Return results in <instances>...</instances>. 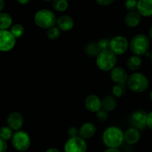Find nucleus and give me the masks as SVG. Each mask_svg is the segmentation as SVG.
Listing matches in <instances>:
<instances>
[{"label": "nucleus", "instance_id": "f257e3e1", "mask_svg": "<svg viewBox=\"0 0 152 152\" xmlns=\"http://www.w3.org/2000/svg\"><path fill=\"white\" fill-rule=\"evenodd\" d=\"M102 142L108 148H117L124 142V133L117 126H111L104 131Z\"/></svg>", "mask_w": 152, "mask_h": 152}, {"label": "nucleus", "instance_id": "f03ea898", "mask_svg": "<svg viewBox=\"0 0 152 152\" xmlns=\"http://www.w3.org/2000/svg\"><path fill=\"white\" fill-rule=\"evenodd\" d=\"M149 83L148 80L143 74L135 72L129 76L126 81L128 88L134 93H142L148 89Z\"/></svg>", "mask_w": 152, "mask_h": 152}, {"label": "nucleus", "instance_id": "7ed1b4c3", "mask_svg": "<svg viewBox=\"0 0 152 152\" xmlns=\"http://www.w3.org/2000/svg\"><path fill=\"white\" fill-rule=\"evenodd\" d=\"M150 46L149 39L145 34H140L132 39L129 47L131 51L136 56L143 55L148 51Z\"/></svg>", "mask_w": 152, "mask_h": 152}, {"label": "nucleus", "instance_id": "20e7f679", "mask_svg": "<svg viewBox=\"0 0 152 152\" xmlns=\"http://www.w3.org/2000/svg\"><path fill=\"white\" fill-rule=\"evenodd\" d=\"M34 22L39 28L48 29L54 26L56 22V15L51 10L42 9L38 10L34 15Z\"/></svg>", "mask_w": 152, "mask_h": 152}, {"label": "nucleus", "instance_id": "39448f33", "mask_svg": "<svg viewBox=\"0 0 152 152\" xmlns=\"http://www.w3.org/2000/svg\"><path fill=\"white\" fill-rule=\"evenodd\" d=\"M116 63H117V56L109 50H102L96 56V66L102 71H111L115 67Z\"/></svg>", "mask_w": 152, "mask_h": 152}, {"label": "nucleus", "instance_id": "423d86ee", "mask_svg": "<svg viewBox=\"0 0 152 152\" xmlns=\"http://www.w3.org/2000/svg\"><path fill=\"white\" fill-rule=\"evenodd\" d=\"M12 145L18 151H25L31 145V138L29 134L24 131H17L13 134L11 138Z\"/></svg>", "mask_w": 152, "mask_h": 152}, {"label": "nucleus", "instance_id": "0eeeda50", "mask_svg": "<svg viewBox=\"0 0 152 152\" xmlns=\"http://www.w3.org/2000/svg\"><path fill=\"white\" fill-rule=\"evenodd\" d=\"M128 49H129V42L126 37H122V36H117V37H113L110 40L108 50L116 56L124 54L127 51Z\"/></svg>", "mask_w": 152, "mask_h": 152}, {"label": "nucleus", "instance_id": "6e6552de", "mask_svg": "<svg viewBox=\"0 0 152 152\" xmlns=\"http://www.w3.org/2000/svg\"><path fill=\"white\" fill-rule=\"evenodd\" d=\"M87 147L86 140L78 136L69 138L64 145V150L65 152H86Z\"/></svg>", "mask_w": 152, "mask_h": 152}, {"label": "nucleus", "instance_id": "1a4fd4ad", "mask_svg": "<svg viewBox=\"0 0 152 152\" xmlns=\"http://www.w3.org/2000/svg\"><path fill=\"white\" fill-rule=\"evenodd\" d=\"M16 39L7 30L0 31V51L8 52L14 48Z\"/></svg>", "mask_w": 152, "mask_h": 152}, {"label": "nucleus", "instance_id": "9d476101", "mask_svg": "<svg viewBox=\"0 0 152 152\" xmlns=\"http://www.w3.org/2000/svg\"><path fill=\"white\" fill-rule=\"evenodd\" d=\"M146 112L142 110L134 111L130 117V123L132 127L137 129H142L146 126L147 120Z\"/></svg>", "mask_w": 152, "mask_h": 152}, {"label": "nucleus", "instance_id": "9b49d317", "mask_svg": "<svg viewBox=\"0 0 152 152\" xmlns=\"http://www.w3.org/2000/svg\"><path fill=\"white\" fill-rule=\"evenodd\" d=\"M7 126L13 131H19L24 124L23 116L18 111H13L7 118Z\"/></svg>", "mask_w": 152, "mask_h": 152}, {"label": "nucleus", "instance_id": "f8f14e48", "mask_svg": "<svg viewBox=\"0 0 152 152\" xmlns=\"http://www.w3.org/2000/svg\"><path fill=\"white\" fill-rule=\"evenodd\" d=\"M85 106L88 111L96 113L102 109V99L96 94H91L85 99Z\"/></svg>", "mask_w": 152, "mask_h": 152}, {"label": "nucleus", "instance_id": "ddd939ff", "mask_svg": "<svg viewBox=\"0 0 152 152\" xmlns=\"http://www.w3.org/2000/svg\"><path fill=\"white\" fill-rule=\"evenodd\" d=\"M110 77L115 84H126L129 75L126 69L122 67H114L111 70Z\"/></svg>", "mask_w": 152, "mask_h": 152}, {"label": "nucleus", "instance_id": "4468645a", "mask_svg": "<svg viewBox=\"0 0 152 152\" xmlns=\"http://www.w3.org/2000/svg\"><path fill=\"white\" fill-rule=\"evenodd\" d=\"M78 130V136L86 140H88L94 136L96 128L94 123L88 122V123H85L84 124L82 125Z\"/></svg>", "mask_w": 152, "mask_h": 152}, {"label": "nucleus", "instance_id": "2eb2a0df", "mask_svg": "<svg viewBox=\"0 0 152 152\" xmlns=\"http://www.w3.org/2000/svg\"><path fill=\"white\" fill-rule=\"evenodd\" d=\"M57 28L62 31H69L74 28V22L72 17L68 15H63L56 19Z\"/></svg>", "mask_w": 152, "mask_h": 152}, {"label": "nucleus", "instance_id": "dca6fc26", "mask_svg": "<svg viewBox=\"0 0 152 152\" xmlns=\"http://www.w3.org/2000/svg\"><path fill=\"white\" fill-rule=\"evenodd\" d=\"M137 10L140 16H145V17L152 16V0L137 1Z\"/></svg>", "mask_w": 152, "mask_h": 152}, {"label": "nucleus", "instance_id": "f3484780", "mask_svg": "<svg viewBox=\"0 0 152 152\" xmlns=\"http://www.w3.org/2000/svg\"><path fill=\"white\" fill-rule=\"evenodd\" d=\"M140 139V133L139 130L133 127L129 128L124 132V141L129 145H134L139 142Z\"/></svg>", "mask_w": 152, "mask_h": 152}, {"label": "nucleus", "instance_id": "a211bd4d", "mask_svg": "<svg viewBox=\"0 0 152 152\" xmlns=\"http://www.w3.org/2000/svg\"><path fill=\"white\" fill-rule=\"evenodd\" d=\"M141 22V16L137 10L129 11L125 17V23L129 28L138 26Z\"/></svg>", "mask_w": 152, "mask_h": 152}, {"label": "nucleus", "instance_id": "6ab92c4d", "mask_svg": "<svg viewBox=\"0 0 152 152\" xmlns=\"http://www.w3.org/2000/svg\"><path fill=\"white\" fill-rule=\"evenodd\" d=\"M117 105V99L113 95H107L102 99V108L107 112L114 111Z\"/></svg>", "mask_w": 152, "mask_h": 152}, {"label": "nucleus", "instance_id": "aec40b11", "mask_svg": "<svg viewBox=\"0 0 152 152\" xmlns=\"http://www.w3.org/2000/svg\"><path fill=\"white\" fill-rule=\"evenodd\" d=\"M85 51L87 55L91 57H94V56H97L101 52L100 48H99V45H98L97 42L91 41L89 42L85 48Z\"/></svg>", "mask_w": 152, "mask_h": 152}, {"label": "nucleus", "instance_id": "412c9836", "mask_svg": "<svg viewBox=\"0 0 152 152\" xmlns=\"http://www.w3.org/2000/svg\"><path fill=\"white\" fill-rule=\"evenodd\" d=\"M142 65V59L139 56H130L126 62V66L131 71H137L139 69Z\"/></svg>", "mask_w": 152, "mask_h": 152}, {"label": "nucleus", "instance_id": "4be33fe9", "mask_svg": "<svg viewBox=\"0 0 152 152\" xmlns=\"http://www.w3.org/2000/svg\"><path fill=\"white\" fill-rule=\"evenodd\" d=\"M13 19L9 14L6 13H0V31L7 30L12 26Z\"/></svg>", "mask_w": 152, "mask_h": 152}, {"label": "nucleus", "instance_id": "5701e85b", "mask_svg": "<svg viewBox=\"0 0 152 152\" xmlns=\"http://www.w3.org/2000/svg\"><path fill=\"white\" fill-rule=\"evenodd\" d=\"M10 32L11 33V34L14 37L15 39H19L21 38V37L24 35L25 28H24L22 25L16 23L12 25L11 28H10Z\"/></svg>", "mask_w": 152, "mask_h": 152}, {"label": "nucleus", "instance_id": "b1692460", "mask_svg": "<svg viewBox=\"0 0 152 152\" xmlns=\"http://www.w3.org/2000/svg\"><path fill=\"white\" fill-rule=\"evenodd\" d=\"M52 5L56 11L63 12L68 9V0H53Z\"/></svg>", "mask_w": 152, "mask_h": 152}, {"label": "nucleus", "instance_id": "393cba45", "mask_svg": "<svg viewBox=\"0 0 152 152\" xmlns=\"http://www.w3.org/2000/svg\"><path fill=\"white\" fill-rule=\"evenodd\" d=\"M126 91V84H115L112 88V94L114 97H122Z\"/></svg>", "mask_w": 152, "mask_h": 152}, {"label": "nucleus", "instance_id": "a878e982", "mask_svg": "<svg viewBox=\"0 0 152 152\" xmlns=\"http://www.w3.org/2000/svg\"><path fill=\"white\" fill-rule=\"evenodd\" d=\"M13 133V130L8 127V126H3L0 128V138L3 140L7 141L11 140Z\"/></svg>", "mask_w": 152, "mask_h": 152}, {"label": "nucleus", "instance_id": "bb28decb", "mask_svg": "<svg viewBox=\"0 0 152 152\" xmlns=\"http://www.w3.org/2000/svg\"><path fill=\"white\" fill-rule=\"evenodd\" d=\"M46 35L49 39L54 41V40L58 39L60 37V30L57 27L53 26L47 30Z\"/></svg>", "mask_w": 152, "mask_h": 152}, {"label": "nucleus", "instance_id": "cd10ccee", "mask_svg": "<svg viewBox=\"0 0 152 152\" xmlns=\"http://www.w3.org/2000/svg\"><path fill=\"white\" fill-rule=\"evenodd\" d=\"M137 0H126L125 1V7L129 11H133L137 9Z\"/></svg>", "mask_w": 152, "mask_h": 152}, {"label": "nucleus", "instance_id": "c85d7f7f", "mask_svg": "<svg viewBox=\"0 0 152 152\" xmlns=\"http://www.w3.org/2000/svg\"><path fill=\"white\" fill-rule=\"evenodd\" d=\"M109 42L110 40L106 38L101 39L100 40H99V41L97 42L98 45H99L101 51H102V50H106L109 49Z\"/></svg>", "mask_w": 152, "mask_h": 152}, {"label": "nucleus", "instance_id": "c756f323", "mask_svg": "<svg viewBox=\"0 0 152 152\" xmlns=\"http://www.w3.org/2000/svg\"><path fill=\"white\" fill-rule=\"evenodd\" d=\"M96 118H97L98 120L103 122V121H105V120L108 119V112H107V111L101 109L96 113Z\"/></svg>", "mask_w": 152, "mask_h": 152}, {"label": "nucleus", "instance_id": "7c9ffc66", "mask_svg": "<svg viewBox=\"0 0 152 152\" xmlns=\"http://www.w3.org/2000/svg\"><path fill=\"white\" fill-rule=\"evenodd\" d=\"M67 133H68V136L69 137V138L75 137H78L79 130L76 127H71L68 129Z\"/></svg>", "mask_w": 152, "mask_h": 152}, {"label": "nucleus", "instance_id": "2f4dec72", "mask_svg": "<svg viewBox=\"0 0 152 152\" xmlns=\"http://www.w3.org/2000/svg\"><path fill=\"white\" fill-rule=\"evenodd\" d=\"M96 1L101 6H108L112 4L114 0H96Z\"/></svg>", "mask_w": 152, "mask_h": 152}, {"label": "nucleus", "instance_id": "473e14b6", "mask_svg": "<svg viewBox=\"0 0 152 152\" xmlns=\"http://www.w3.org/2000/svg\"><path fill=\"white\" fill-rule=\"evenodd\" d=\"M7 144L6 141L0 138V152H5L7 151Z\"/></svg>", "mask_w": 152, "mask_h": 152}, {"label": "nucleus", "instance_id": "72a5a7b5", "mask_svg": "<svg viewBox=\"0 0 152 152\" xmlns=\"http://www.w3.org/2000/svg\"><path fill=\"white\" fill-rule=\"evenodd\" d=\"M146 126H148L150 129L152 130V111L147 115Z\"/></svg>", "mask_w": 152, "mask_h": 152}, {"label": "nucleus", "instance_id": "f704fd0d", "mask_svg": "<svg viewBox=\"0 0 152 152\" xmlns=\"http://www.w3.org/2000/svg\"><path fill=\"white\" fill-rule=\"evenodd\" d=\"M104 152H120V150H118L117 148H107Z\"/></svg>", "mask_w": 152, "mask_h": 152}, {"label": "nucleus", "instance_id": "c9c22d12", "mask_svg": "<svg viewBox=\"0 0 152 152\" xmlns=\"http://www.w3.org/2000/svg\"><path fill=\"white\" fill-rule=\"evenodd\" d=\"M31 0H17L18 2L21 4H27L30 2Z\"/></svg>", "mask_w": 152, "mask_h": 152}, {"label": "nucleus", "instance_id": "e433bc0d", "mask_svg": "<svg viewBox=\"0 0 152 152\" xmlns=\"http://www.w3.org/2000/svg\"><path fill=\"white\" fill-rule=\"evenodd\" d=\"M45 152H60V151L56 148H50L48 150H46Z\"/></svg>", "mask_w": 152, "mask_h": 152}, {"label": "nucleus", "instance_id": "4c0bfd02", "mask_svg": "<svg viewBox=\"0 0 152 152\" xmlns=\"http://www.w3.org/2000/svg\"><path fill=\"white\" fill-rule=\"evenodd\" d=\"M4 0H0V12L2 10V9L4 8Z\"/></svg>", "mask_w": 152, "mask_h": 152}, {"label": "nucleus", "instance_id": "58836bf2", "mask_svg": "<svg viewBox=\"0 0 152 152\" xmlns=\"http://www.w3.org/2000/svg\"><path fill=\"white\" fill-rule=\"evenodd\" d=\"M148 35H149V37L150 39L152 40V26L149 29V31H148Z\"/></svg>", "mask_w": 152, "mask_h": 152}, {"label": "nucleus", "instance_id": "ea45409f", "mask_svg": "<svg viewBox=\"0 0 152 152\" xmlns=\"http://www.w3.org/2000/svg\"><path fill=\"white\" fill-rule=\"evenodd\" d=\"M149 97H150V99L152 101V91H151V93H150V95H149Z\"/></svg>", "mask_w": 152, "mask_h": 152}, {"label": "nucleus", "instance_id": "a19ab883", "mask_svg": "<svg viewBox=\"0 0 152 152\" xmlns=\"http://www.w3.org/2000/svg\"><path fill=\"white\" fill-rule=\"evenodd\" d=\"M44 1H53V0H42Z\"/></svg>", "mask_w": 152, "mask_h": 152}, {"label": "nucleus", "instance_id": "79ce46f5", "mask_svg": "<svg viewBox=\"0 0 152 152\" xmlns=\"http://www.w3.org/2000/svg\"><path fill=\"white\" fill-rule=\"evenodd\" d=\"M151 61H152V52H151Z\"/></svg>", "mask_w": 152, "mask_h": 152}]
</instances>
